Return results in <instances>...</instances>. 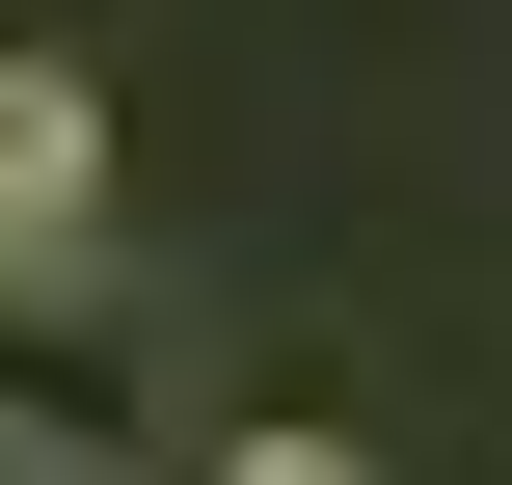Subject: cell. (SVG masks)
Returning a JSON list of instances; mask_svg holds the SVG:
<instances>
[{"label": "cell", "instance_id": "1", "mask_svg": "<svg viewBox=\"0 0 512 485\" xmlns=\"http://www.w3.org/2000/svg\"><path fill=\"white\" fill-rule=\"evenodd\" d=\"M81 243H108V81L0 54V270H81Z\"/></svg>", "mask_w": 512, "mask_h": 485}, {"label": "cell", "instance_id": "2", "mask_svg": "<svg viewBox=\"0 0 512 485\" xmlns=\"http://www.w3.org/2000/svg\"><path fill=\"white\" fill-rule=\"evenodd\" d=\"M216 485H378V459H351V432H243Z\"/></svg>", "mask_w": 512, "mask_h": 485}, {"label": "cell", "instance_id": "3", "mask_svg": "<svg viewBox=\"0 0 512 485\" xmlns=\"http://www.w3.org/2000/svg\"><path fill=\"white\" fill-rule=\"evenodd\" d=\"M0 485H54V459H0Z\"/></svg>", "mask_w": 512, "mask_h": 485}]
</instances>
